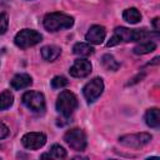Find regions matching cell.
<instances>
[{"mask_svg":"<svg viewBox=\"0 0 160 160\" xmlns=\"http://www.w3.org/2000/svg\"><path fill=\"white\" fill-rule=\"evenodd\" d=\"M151 36V34L149 31H146L145 29H128V28H116L114 31V35L111 36V39L108 41V46H114L120 44L121 41L124 42H129V41H139V40H145L146 38Z\"/></svg>","mask_w":160,"mask_h":160,"instance_id":"obj_1","label":"cell"},{"mask_svg":"<svg viewBox=\"0 0 160 160\" xmlns=\"http://www.w3.org/2000/svg\"><path fill=\"white\" fill-rule=\"evenodd\" d=\"M44 28L49 31H59L69 29L74 25V19L64 12H50L44 18Z\"/></svg>","mask_w":160,"mask_h":160,"instance_id":"obj_2","label":"cell"},{"mask_svg":"<svg viewBox=\"0 0 160 160\" xmlns=\"http://www.w3.org/2000/svg\"><path fill=\"white\" fill-rule=\"evenodd\" d=\"M78 108V98L69 90H64L60 92L56 100V110L64 115L70 116Z\"/></svg>","mask_w":160,"mask_h":160,"instance_id":"obj_3","label":"cell"},{"mask_svg":"<svg viewBox=\"0 0 160 160\" xmlns=\"http://www.w3.org/2000/svg\"><path fill=\"white\" fill-rule=\"evenodd\" d=\"M42 36L40 32L31 30V29H24L21 31H19L15 35V45L20 49H28L30 46H34L36 44H39L41 41Z\"/></svg>","mask_w":160,"mask_h":160,"instance_id":"obj_4","label":"cell"},{"mask_svg":"<svg viewBox=\"0 0 160 160\" xmlns=\"http://www.w3.org/2000/svg\"><path fill=\"white\" fill-rule=\"evenodd\" d=\"M64 140L65 142L72 149V150H76V151H82L85 150L86 148V135L85 132L81 130V129H70L65 132L64 135Z\"/></svg>","mask_w":160,"mask_h":160,"instance_id":"obj_5","label":"cell"},{"mask_svg":"<svg viewBox=\"0 0 160 160\" xmlns=\"http://www.w3.org/2000/svg\"><path fill=\"white\" fill-rule=\"evenodd\" d=\"M22 104L34 112H42L45 110V98L38 91H26L22 98Z\"/></svg>","mask_w":160,"mask_h":160,"instance_id":"obj_6","label":"cell"},{"mask_svg":"<svg viewBox=\"0 0 160 160\" xmlns=\"http://www.w3.org/2000/svg\"><path fill=\"white\" fill-rule=\"evenodd\" d=\"M120 144L129 146V148H141L151 141V135L148 132H136V134H128L119 138Z\"/></svg>","mask_w":160,"mask_h":160,"instance_id":"obj_7","label":"cell"},{"mask_svg":"<svg viewBox=\"0 0 160 160\" xmlns=\"http://www.w3.org/2000/svg\"><path fill=\"white\" fill-rule=\"evenodd\" d=\"M104 90V81L101 78H95L92 80H90L82 89L84 96L89 102L95 101L102 92Z\"/></svg>","mask_w":160,"mask_h":160,"instance_id":"obj_8","label":"cell"},{"mask_svg":"<svg viewBox=\"0 0 160 160\" xmlns=\"http://www.w3.org/2000/svg\"><path fill=\"white\" fill-rule=\"evenodd\" d=\"M21 142L26 149L36 150V149H40L41 146L45 145L46 136L42 132H28L22 136Z\"/></svg>","mask_w":160,"mask_h":160,"instance_id":"obj_9","label":"cell"},{"mask_svg":"<svg viewBox=\"0 0 160 160\" xmlns=\"http://www.w3.org/2000/svg\"><path fill=\"white\" fill-rule=\"evenodd\" d=\"M69 71L74 78H85L91 72V64L86 59H79L74 62Z\"/></svg>","mask_w":160,"mask_h":160,"instance_id":"obj_10","label":"cell"},{"mask_svg":"<svg viewBox=\"0 0 160 160\" xmlns=\"http://www.w3.org/2000/svg\"><path fill=\"white\" fill-rule=\"evenodd\" d=\"M105 36H106V30H105L104 26H101V25H92L89 29V31L86 32L85 39L88 40V42L98 45V44H101L104 41Z\"/></svg>","mask_w":160,"mask_h":160,"instance_id":"obj_11","label":"cell"},{"mask_svg":"<svg viewBox=\"0 0 160 160\" xmlns=\"http://www.w3.org/2000/svg\"><path fill=\"white\" fill-rule=\"evenodd\" d=\"M32 84V80H31V76L28 75V74H18L15 75L11 81H10V85L12 89L15 90H21V89H25L28 86H30Z\"/></svg>","mask_w":160,"mask_h":160,"instance_id":"obj_12","label":"cell"},{"mask_svg":"<svg viewBox=\"0 0 160 160\" xmlns=\"http://www.w3.org/2000/svg\"><path fill=\"white\" fill-rule=\"evenodd\" d=\"M61 54V49L56 45H46L41 49V56L46 61H54L56 60Z\"/></svg>","mask_w":160,"mask_h":160,"instance_id":"obj_13","label":"cell"},{"mask_svg":"<svg viewBox=\"0 0 160 160\" xmlns=\"http://www.w3.org/2000/svg\"><path fill=\"white\" fill-rule=\"evenodd\" d=\"M145 122L148 126L150 128H159L160 126V114H159V109L156 108H152V109H149L145 114Z\"/></svg>","mask_w":160,"mask_h":160,"instance_id":"obj_14","label":"cell"},{"mask_svg":"<svg viewBox=\"0 0 160 160\" xmlns=\"http://www.w3.org/2000/svg\"><path fill=\"white\" fill-rule=\"evenodd\" d=\"M72 51L75 55H79V56H89L94 52V49L90 44H86V42H76L72 48Z\"/></svg>","mask_w":160,"mask_h":160,"instance_id":"obj_15","label":"cell"},{"mask_svg":"<svg viewBox=\"0 0 160 160\" xmlns=\"http://www.w3.org/2000/svg\"><path fill=\"white\" fill-rule=\"evenodd\" d=\"M155 49H156V44L154 41H142L134 48V52L138 55H144L154 51Z\"/></svg>","mask_w":160,"mask_h":160,"instance_id":"obj_16","label":"cell"},{"mask_svg":"<svg viewBox=\"0 0 160 160\" xmlns=\"http://www.w3.org/2000/svg\"><path fill=\"white\" fill-rule=\"evenodd\" d=\"M122 18H124L128 22H130V24H136V22L140 21L141 14H140V11H139L136 8H130V9H126V10L124 11Z\"/></svg>","mask_w":160,"mask_h":160,"instance_id":"obj_17","label":"cell"},{"mask_svg":"<svg viewBox=\"0 0 160 160\" xmlns=\"http://www.w3.org/2000/svg\"><path fill=\"white\" fill-rule=\"evenodd\" d=\"M14 102V96L10 92V90H5L0 94V110L9 109Z\"/></svg>","mask_w":160,"mask_h":160,"instance_id":"obj_18","label":"cell"},{"mask_svg":"<svg viewBox=\"0 0 160 160\" xmlns=\"http://www.w3.org/2000/svg\"><path fill=\"white\" fill-rule=\"evenodd\" d=\"M101 61H102V65H104L108 70L116 71V70L120 68V64H119V62L114 59V56H112V55H110V54H105V55L102 56Z\"/></svg>","mask_w":160,"mask_h":160,"instance_id":"obj_19","label":"cell"},{"mask_svg":"<svg viewBox=\"0 0 160 160\" xmlns=\"http://www.w3.org/2000/svg\"><path fill=\"white\" fill-rule=\"evenodd\" d=\"M49 154H50V156L54 158V159H64V158H66V150H65L62 146L58 145V144H55V145L51 146Z\"/></svg>","mask_w":160,"mask_h":160,"instance_id":"obj_20","label":"cell"},{"mask_svg":"<svg viewBox=\"0 0 160 160\" xmlns=\"http://www.w3.org/2000/svg\"><path fill=\"white\" fill-rule=\"evenodd\" d=\"M66 85H68V80H66L65 76L58 75V76H55V78L51 80V86H52L54 89H61V88H64V86H66Z\"/></svg>","mask_w":160,"mask_h":160,"instance_id":"obj_21","label":"cell"},{"mask_svg":"<svg viewBox=\"0 0 160 160\" xmlns=\"http://www.w3.org/2000/svg\"><path fill=\"white\" fill-rule=\"evenodd\" d=\"M8 25H9L8 15L5 12H0V35H2L4 32H6Z\"/></svg>","mask_w":160,"mask_h":160,"instance_id":"obj_22","label":"cell"},{"mask_svg":"<svg viewBox=\"0 0 160 160\" xmlns=\"http://www.w3.org/2000/svg\"><path fill=\"white\" fill-rule=\"evenodd\" d=\"M8 135H9V128L4 122L0 121V140L4 139V138H6Z\"/></svg>","mask_w":160,"mask_h":160,"instance_id":"obj_23","label":"cell"},{"mask_svg":"<svg viewBox=\"0 0 160 160\" xmlns=\"http://www.w3.org/2000/svg\"><path fill=\"white\" fill-rule=\"evenodd\" d=\"M152 25H154V29H155L156 31H159V18H155V19L152 20Z\"/></svg>","mask_w":160,"mask_h":160,"instance_id":"obj_24","label":"cell"}]
</instances>
